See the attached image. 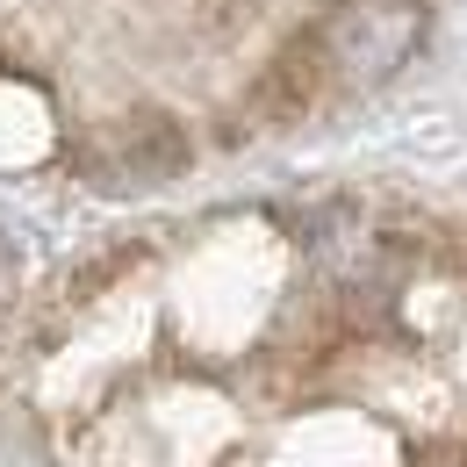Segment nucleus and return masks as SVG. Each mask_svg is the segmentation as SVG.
Listing matches in <instances>:
<instances>
[{
    "label": "nucleus",
    "mask_w": 467,
    "mask_h": 467,
    "mask_svg": "<svg viewBox=\"0 0 467 467\" xmlns=\"http://www.w3.org/2000/svg\"><path fill=\"white\" fill-rule=\"evenodd\" d=\"M424 29H431L424 0H338L324 15V29L309 36V58H317V72L331 87L367 94V87L396 79L424 51Z\"/></svg>",
    "instance_id": "obj_1"
},
{
    "label": "nucleus",
    "mask_w": 467,
    "mask_h": 467,
    "mask_svg": "<svg viewBox=\"0 0 467 467\" xmlns=\"http://www.w3.org/2000/svg\"><path fill=\"white\" fill-rule=\"evenodd\" d=\"M180 137H173V122H122L116 137H101V151H94V180L101 187H151V180H166L180 173Z\"/></svg>",
    "instance_id": "obj_2"
}]
</instances>
